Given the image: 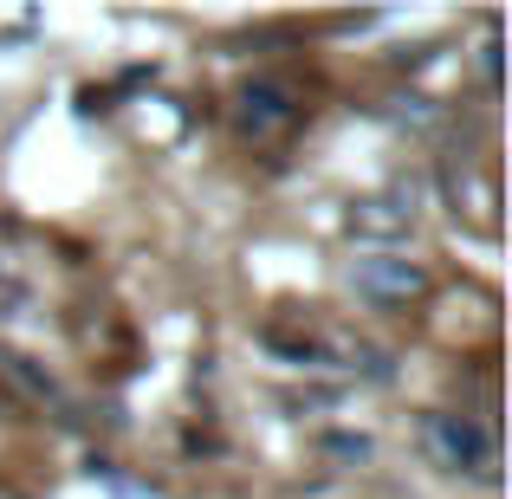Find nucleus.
<instances>
[{"label": "nucleus", "mask_w": 512, "mask_h": 499, "mask_svg": "<svg viewBox=\"0 0 512 499\" xmlns=\"http://www.w3.org/2000/svg\"><path fill=\"white\" fill-rule=\"evenodd\" d=\"M435 441H448V454H454V461H461V454H487V441H480L467 422H441V428H435Z\"/></svg>", "instance_id": "nucleus-1"}]
</instances>
